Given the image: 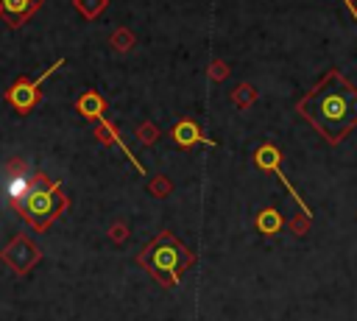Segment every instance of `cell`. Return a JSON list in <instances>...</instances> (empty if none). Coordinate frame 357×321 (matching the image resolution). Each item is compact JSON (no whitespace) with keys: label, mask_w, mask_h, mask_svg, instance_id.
Masks as SVG:
<instances>
[{"label":"cell","mask_w":357,"mask_h":321,"mask_svg":"<svg viewBox=\"0 0 357 321\" xmlns=\"http://www.w3.org/2000/svg\"><path fill=\"white\" fill-rule=\"evenodd\" d=\"M139 265H145L151 271L153 279H159L165 288L178 282L181 268L192 265V254L181 248V243H176V237L170 232H162L156 240H151L142 254H139Z\"/></svg>","instance_id":"3957f363"},{"label":"cell","mask_w":357,"mask_h":321,"mask_svg":"<svg viewBox=\"0 0 357 321\" xmlns=\"http://www.w3.org/2000/svg\"><path fill=\"white\" fill-rule=\"evenodd\" d=\"M61 64H64V59H56V64L47 67V70H45L39 78H33V81L25 78V75L17 78V81L8 87V92H6V100L11 103V109H14L17 114H28V112H33V106L42 100V84H45Z\"/></svg>","instance_id":"277c9868"},{"label":"cell","mask_w":357,"mask_h":321,"mask_svg":"<svg viewBox=\"0 0 357 321\" xmlns=\"http://www.w3.org/2000/svg\"><path fill=\"white\" fill-rule=\"evenodd\" d=\"M0 260H3L14 274L25 276V274H28V271L42 260V251H39V246H36L28 234H14V237H11V243H6V246H3Z\"/></svg>","instance_id":"5b68a950"},{"label":"cell","mask_w":357,"mask_h":321,"mask_svg":"<svg viewBox=\"0 0 357 321\" xmlns=\"http://www.w3.org/2000/svg\"><path fill=\"white\" fill-rule=\"evenodd\" d=\"M109 237H112L114 243H126V237H128V229H126L123 223H114V226L109 229Z\"/></svg>","instance_id":"7c38bea8"},{"label":"cell","mask_w":357,"mask_h":321,"mask_svg":"<svg viewBox=\"0 0 357 321\" xmlns=\"http://www.w3.org/2000/svg\"><path fill=\"white\" fill-rule=\"evenodd\" d=\"M167 190H170V187H167V181H162V179L151 184V193H153V195H159V198H165V195H167Z\"/></svg>","instance_id":"4fadbf2b"},{"label":"cell","mask_w":357,"mask_h":321,"mask_svg":"<svg viewBox=\"0 0 357 321\" xmlns=\"http://www.w3.org/2000/svg\"><path fill=\"white\" fill-rule=\"evenodd\" d=\"M254 162H257V165H259L262 170H273V173H279V179H282V181H284V187L290 190V195H293V198L298 201V207H301V212H304L307 218H312V212H310V207L304 204V198H301V195H298V193L293 190V184H290V179H287V176H284V173L279 170V151H276V145H271V142H265V145H259V148H257V154H254Z\"/></svg>","instance_id":"8992f818"},{"label":"cell","mask_w":357,"mask_h":321,"mask_svg":"<svg viewBox=\"0 0 357 321\" xmlns=\"http://www.w3.org/2000/svg\"><path fill=\"white\" fill-rule=\"evenodd\" d=\"M11 209L33 229V232H45L56 218H61L70 207L67 193L61 190L59 181H50L42 170L31 173V181L25 187V193L14 201H8Z\"/></svg>","instance_id":"7a4b0ae2"},{"label":"cell","mask_w":357,"mask_h":321,"mask_svg":"<svg viewBox=\"0 0 357 321\" xmlns=\"http://www.w3.org/2000/svg\"><path fill=\"white\" fill-rule=\"evenodd\" d=\"M42 8V0H0V17L8 28H20Z\"/></svg>","instance_id":"52a82bcc"},{"label":"cell","mask_w":357,"mask_h":321,"mask_svg":"<svg viewBox=\"0 0 357 321\" xmlns=\"http://www.w3.org/2000/svg\"><path fill=\"white\" fill-rule=\"evenodd\" d=\"M75 109L84 114V117H89V120H98L100 114H103V109H106V103H103V98L95 92V89H86L78 100H75Z\"/></svg>","instance_id":"ba28073f"},{"label":"cell","mask_w":357,"mask_h":321,"mask_svg":"<svg viewBox=\"0 0 357 321\" xmlns=\"http://www.w3.org/2000/svg\"><path fill=\"white\" fill-rule=\"evenodd\" d=\"M173 140H176L181 148H190V145H195V142L204 140V137H201L198 126L187 120V123H176V128H173Z\"/></svg>","instance_id":"9c48e42d"},{"label":"cell","mask_w":357,"mask_h":321,"mask_svg":"<svg viewBox=\"0 0 357 321\" xmlns=\"http://www.w3.org/2000/svg\"><path fill=\"white\" fill-rule=\"evenodd\" d=\"M301 112L329 142H337L357 126V89L337 73H329V78L301 100Z\"/></svg>","instance_id":"6da1fadb"},{"label":"cell","mask_w":357,"mask_h":321,"mask_svg":"<svg viewBox=\"0 0 357 321\" xmlns=\"http://www.w3.org/2000/svg\"><path fill=\"white\" fill-rule=\"evenodd\" d=\"M257 229H259L262 234H276V232L282 229V215H279V209H262V212L257 215Z\"/></svg>","instance_id":"30bf717a"},{"label":"cell","mask_w":357,"mask_h":321,"mask_svg":"<svg viewBox=\"0 0 357 321\" xmlns=\"http://www.w3.org/2000/svg\"><path fill=\"white\" fill-rule=\"evenodd\" d=\"M73 6H75L86 20H92V17H98V14L106 8V0H73Z\"/></svg>","instance_id":"8fae6325"}]
</instances>
